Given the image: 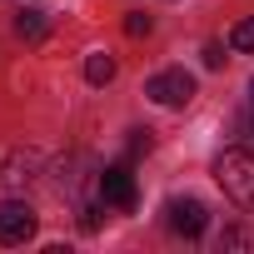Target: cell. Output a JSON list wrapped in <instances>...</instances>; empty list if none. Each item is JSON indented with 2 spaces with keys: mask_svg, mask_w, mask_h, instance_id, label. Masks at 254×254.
I'll use <instances>...</instances> for the list:
<instances>
[{
  "mask_svg": "<svg viewBox=\"0 0 254 254\" xmlns=\"http://www.w3.org/2000/svg\"><path fill=\"white\" fill-rule=\"evenodd\" d=\"M145 95L155 105H165V110H180V105L194 100V75L190 70H160V75L145 80Z\"/></svg>",
  "mask_w": 254,
  "mask_h": 254,
  "instance_id": "7a4b0ae2",
  "label": "cell"
},
{
  "mask_svg": "<svg viewBox=\"0 0 254 254\" xmlns=\"http://www.w3.org/2000/svg\"><path fill=\"white\" fill-rule=\"evenodd\" d=\"M249 100H254V80H249Z\"/></svg>",
  "mask_w": 254,
  "mask_h": 254,
  "instance_id": "5bb4252c",
  "label": "cell"
},
{
  "mask_svg": "<svg viewBox=\"0 0 254 254\" xmlns=\"http://www.w3.org/2000/svg\"><path fill=\"white\" fill-rule=\"evenodd\" d=\"M85 80H90V85H110V80H115V60H110L105 50L85 55Z\"/></svg>",
  "mask_w": 254,
  "mask_h": 254,
  "instance_id": "ba28073f",
  "label": "cell"
},
{
  "mask_svg": "<svg viewBox=\"0 0 254 254\" xmlns=\"http://www.w3.org/2000/svg\"><path fill=\"white\" fill-rule=\"evenodd\" d=\"M229 45H234V50H244V55L254 50V15H249V20H239V25L229 30Z\"/></svg>",
  "mask_w": 254,
  "mask_h": 254,
  "instance_id": "30bf717a",
  "label": "cell"
},
{
  "mask_svg": "<svg viewBox=\"0 0 254 254\" xmlns=\"http://www.w3.org/2000/svg\"><path fill=\"white\" fill-rule=\"evenodd\" d=\"M239 135H249V140H254V105L239 115Z\"/></svg>",
  "mask_w": 254,
  "mask_h": 254,
  "instance_id": "7c38bea8",
  "label": "cell"
},
{
  "mask_svg": "<svg viewBox=\"0 0 254 254\" xmlns=\"http://www.w3.org/2000/svg\"><path fill=\"white\" fill-rule=\"evenodd\" d=\"M214 180H219V190H224L239 209L254 214V140L229 145V150L214 160Z\"/></svg>",
  "mask_w": 254,
  "mask_h": 254,
  "instance_id": "6da1fadb",
  "label": "cell"
},
{
  "mask_svg": "<svg viewBox=\"0 0 254 254\" xmlns=\"http://www.w3.org/2000/svg\"><path fill=\"white\" fill-rule=\"evenodd\" d=\"M125 30H130L135 40H140V35H150V15H140V10H130V15H125Z\"/></svg>",
  "mask_w": 254,
  "mask_h": 254,
  "instance_id": "8fae6325",
  "label": "cell"
},
{
  "mask_svg": "<svg viewBox=\"0 0 254 254\" xmlns=\"http://www.w3.org/2000/svg\"><path fill=\"white\" fill-rule=\"evenodd\" d=\"M219 249H254V234L239 229V224H224L219 229Z\"/></svg>",
  "mask_w": 254,
  "mask_h": 254,
  "instance_id": "9c48e42d",
  "label": "cell"
},
{
  "mask_svg": "<svg viewBox=\"0 0 254 254\" xmlns=\"http://www.w3.org/2000/svg\"><path fill=\"white\" fill-rule=\"evenodd\" d=\"M45 30H50V20H45V10H40V5H25V10L15 15V35H20V40H30V45H35V40H45Z\"/></svg>",
  "mask_w": 254,
  "mask_h": 254,
  "instance_id": "52a82bcc",
  "label": "cell"
},
{
  "mask_svg": "<svg viewBox=\"0 0 254 254\" xmlns=\"http://www.w3.org/2000/svg\"><path fill=\"white\" fill-rule=\"evenodd\" d=\"M95 199L110 204V209H130V204H135V175H130V165H110V170H100Z\"/></svg>",
  "mask_w": 254,
  "mask_h": 254,
  "instance_id": "3957f363",
  "label": "cell"
},
{
  "mask_svg": "<svg viewBox=\"0 0 254 254\" xmlns=\"http://www.w3.org/2000/svg\"><path fill=\"white\" fill-rule=\"evenodd\" d=\"M40 165H45V160H40V150H15V155L5 160V175H0V180H5V185H30Z\"/></svg>",
  "mask_w": 254,
  "mask_h": 254,
  "instance_id": "8992f818",
  "label": "cell"
},
{
  "mask_svg": "<svg viewBox=\"0 0 254 254\" xmlns=\"http://www.w3.org/2000/svg\"><path fill=\"white\" fill-rule=\"evenodd\" d=\"M165 214H170V229H175V234H185V239H199V234H204V224H209V209H204L194 194L170 199V204H165Z\"/></svg>",
  "mask_w": 254,
  "mask_h": 254,
  "instance_id": "5b68a950",
  "label": "cell"
},
{
  "mask_svg": "<svg viewBox=\"0 0 254 254\" xmlns=\"http://www.w3.org/2000/svg\"><path fill=\"white\" fill-rule=\"evenodd\" d=\"M204 65H209V70H219V65H224V50H219V45H209V50H204Z\"/></svg>",
  "mask_w": 254,
  "mask_h": 254,
  "instance_id": "4fadbf2b",
  "label": "cell"
},
{
  "mask_svg": "<svg viewBox=\"0 0 254 254\" xmlns=\"http://www.w3.org/2000/svg\"><path fill=\"white\" fill-rule=\"evenodd\" d=\"M35 234V209L25 199H0V244H25Z\"/></svg>",
  "mask_w": 254,
  "mask_h": 254,
  "instance_id": "277c9868",
  "label": "cell"
}]
</instances>
